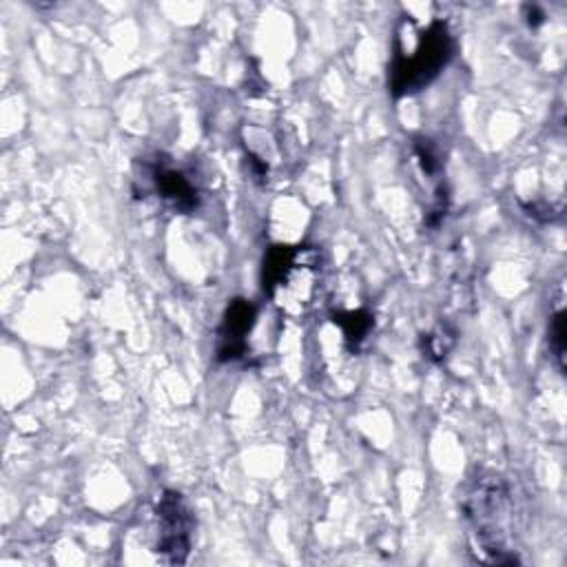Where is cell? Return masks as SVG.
I'll return each mask as SVG.
<instances>
[{"label":"cell","instance_id":"cell-1","mask_svg":"<svg viewBox=\"0 0 567 567\" xmlns=\"http://www.w3.org/2000/svg\"><path fill=\"white\" fill-rule=\"evenodd\" d=\"M456 40L445 20H432L425 29L412 18H403L394 35V55L390 64V93L405 97L430 86L452 62Z\"/></svg>","mask_w":567,"mask_h":567},{"label":"cell","instance_id":"cell-8","mask_svg":"<svg viewBox=\"0 0 567 567\" xmlns=\"http://www.w3.org/2000/svg\"><path fill=\"white\" fill-rule=\"evenodd\" d=\"M565 306H563V290L558 295L556 308L549 312V323H547V341H549V352L556 361V368L560 374H565V357H567V341H565Z\"/></svg>","mask_w":567,"mask_h":567},{"label":"cell","instance_id":"cell-7","mask_svg":"<svg viewBox=\"0 0 567 567\" xmlns=\"http://www.w3.org/2000/svg\"><path fill=\"white\" fill-rule=\"evenodd\" d=\"M332 321L341 328L348 348L354 352L368 339L372 330V315L368 310H346L332 315Z\"/></svg>","mask_w":567,"mask_h":567},{"label":"cell","instance_id":"cell-5","mask_svg":"<svg viewBox=\"0 0 567 567\" xmlns=\"http://www.w3.org/2000/svg\"><path fill=\"white\" fill-rule=\"evenodd\" d=\"M257 321V306L244 297L228 301L217 328L215 354L219 361H239L248 350V334Z\"/></svg>","mask_w":567,"mask_h":567},{"label":"cell","instance_id":"cell-6","mask_svg":"<svg viewBox=\"0 0 567 567\" xmlns=\"http://www.w3.org/2000/svg\"><path fill=\"white\" fill-rule=\"evenodd\" d=\"M146 175L151 182V190L157 199H162L175 213L188 215L199 206V188L195 182L168 159H153L146 164Z\"/></svg>","mask_w":567,"mask_h":567},{"label":"cell","instance_id":"cell-10","mask_svg":"<svg viewBox=\"0 0 567 567\" xmlns=\"http://www.w3.org/2000/svg\"><path fill=\"white\" fill-rule=\"evenodd\" d=\"M452 346H454V332L447 330L445 326H439L434 332L423 337V352L427 359H434V361H441Z\"/></svg>","mask_w":567,"mask_h":567},{"label":"cell","instance_id":"cell-11","mask_svg":"<svg viewBox=\"0 0 567 567\" xmlns=\"http://www.w3.org/2000/svg\"><path fill=\"white\" fill-rule=\"evenodd\" d=\"M523 16H525V22L532 29H536V27H540L545 22V11L538 4H525L523 7Z\"/></svg>","mask_w":567,"mask_h":567},{"label":"cell","instance_id":"cell-2","mask_svg":"<svg viewBox=\"0 0 567 567\" xmlns=\"http://www.w3.org/2000/svg\"><path fill=\"white\" fill-rule=\"evenodd\" d=\"M461 509L487 563H518L509 545L514 520L512 489L498 472H476L463 487Z\"/></svg>","mask_w":567,"mask_h":567},{"label":"cell","instance_id":"cell-4","mask_svg":"<svg viewBox=\"0 0 567 567\" xmlns=\"http://www.w3.org/2000/svg\"><path fill=\"white\" fill-rule=\"evenodd\" d=\"M155 518H157L155 551L171 565L186 563L190 551L195 518L184 496L175 489H164L155 503Z\"/></svg>","mask_w":567,"mask_h":567},{"label":"cell","instance_id":"cell-9","mask_svg":"<svg viewBox=\"0 0 567 567\" xmlns=\"http://www.w3.org/2000/svg\"><path fill=\"white\" fill-rule=\"evenodd\" d=\"M412 151H414L416 162H419V166H421V171H423L425 175L434 177V175L441 171V166H443L441 153H439L436 144H434L430 137H416Z\"/></svg>","mask_w":567,"mask_h":567},{"label":"cell","instance_id":"cell-3","mask_svg":"<svg viewBox=\"0 0 567 567\" xmlns=\"http://www.w3.org/2000/svg\"><path fill=\"white\" fill-rule=\"evenodd\" d=\"M321 284V259L312 246H272L264 259V290L286 312L308 310Z\"/></svg>","mask_w":567,"mask_h":567}]
</instances>
